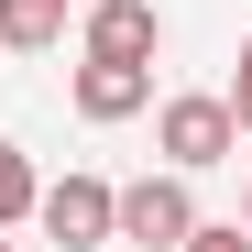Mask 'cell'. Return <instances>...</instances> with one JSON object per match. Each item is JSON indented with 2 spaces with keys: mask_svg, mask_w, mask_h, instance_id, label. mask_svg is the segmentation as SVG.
I'll use <instances>...</instances> for the list:
<instances>
[{
  "mask_svg": "<svg viewBox=\"0 0 252 252\" xmlns=\"http://www.w3.org/2000/svg\"><path fill=\"white\" fill-rule=\"evenodd\" d=\"M66 99H77V121H132V110H154V66H132V55H77Z\"/></svg>",
  "mask_w": 252,
  "mask_h": 252,
  "instance_id": "obj_4",
  "label": "cell"
},
{
  "mask_svg": "<svg viewBox=\"0 0 252 252\" xmlns=\"http://www.w3.org/2000/svg\"><path fill=\"white\" fill-rule=\"evenodd\" d=\"M176 252H252V241H241V220H197V230H187Z\"/></svg>",
  "mask_w": 252,
  "mask_h": 252,
  "instance_id": "obj_8",
  "label": "cell"
},
{
  "mask_svg": "<svg viewBox=\"0 0 252 252\" xmlns=\"http://www.w3.org/2000/svg\"><path fill=\"white\" fill-rule=\"evenodd\" d=\"M197 230V197H187V176L164 164V176H143V187H110V241H143V252H176Z\"/></svg>",
  "mask_w": 252,
  "mask_h": 252,
  "instance_id": "obj_2",
  "label": "cell"
},
{
  "mask_svg": "<svg viewBox=\"0 0 252 252\" xmlns=\"http://www.w3.org/2000/svg\"><path fill=\"white\" fill-rule=\"evenodd\" d=\"M33 220H44V241H55V252H99V241H110V176L33 187Z\"/></svg>",
  "mask_w": 252,
  "mask_h": 252,
  "instance_id": "obj_3",
  "label": "cell"
},
{
  "mask_svg": "<svg viewBox=\"0 0 252 252\" xmlns=\"http://www.w3.org/2000/svg\"><path fill=\"white\" fill-rule=\"evenodd\" d=\"M241 220H252V176H241Z\"/></svg>",
  "mask_w": 252,
  "mask_h": 252,
  "instance_id": "obj_10",
  "label": "cell"
},
{
  "mask_svg": "<svg viewBox=\"0 0 252 252\" xmlns=\"http://www.w3.org/2000/svg\"><path fill=\"white\" fill-rule=\"evenodd\" d=\"M0 252H11V241H0Z\"/></svg>",
  "mask_w": 252,
  "mask_h": 252,
  "instance_id": "obj_11",
  "label": "cell"
},
{
  "mask_svg": "<svg viewBox=\"0 0 252 252\" xmlns=\"http://www.w3.org/2000/svg\"><path fill=\"white\" fill-rule=\"evenodd\" d=\"M22 220H33V154L0 143V230H22Z\"/></svg>",
  "mask_w": 252,
  "mask_h": 252,
  "instance_id": "obj_7",
  "label": "cell"
},
{
  "mask_svg": "<svg viewBox=\"0 0 252 252\" xmlns=\"http://www.w3.org/2000/svg\"><path fill=\"white\" fill-rule=\"evenodd\" d=\"M154 143H164V164H176V176H208V164H230V154H241V121H230V99L187 88V99H164V110H154Z\"/></svg>",
  "mask_w": 252,
  "mask_h": 252,
  "instance_id": "obj_1",
  "label": "cell"
},
{
  "mask_svg": "<svg viewBox=\"0 0 252 252\" xmlns=\"http://www.w3.org/2000/svg\"><path fill=\"white\" fill-rule=\"evenodd\" d=\"M220 99H230V121H241V132H252V44H241V77H230Z\"/></svg>",
  "mask_w": 252,
  "mask_h": 252,
  "instance_id": "obj_9",
  "label": "cell"
},
{
  "mask_svg": "<svg viewBox=\"0 0 252 252\" xmlns=\"http://www.w3.org/2000/svg\"><path fill=\"white\" fill-rule=\"evenodd\" d=\"M154 44H164V11H154V0H88V55L154 66Z\"/></svg>",
  "mask_w": 252,
  "mask_h": 252,
  "instance_id": "obj_5",
  "label": "cell"
},
{
  "mask_svg": "<svg viewBox=\"0 0 252 252\" xmlns=\"http://www.w3.org/2000/svg\"><path fill=\"white\" fill-rule=\"evenodd\" d=\"M0 44H11V55L66 44V0H0Z\"/></svg>",
  "mask_w": 252,
  "mask_h": 252,
  "instance_id": "obj_6",
  "label": "cell"
}]
</instances>
